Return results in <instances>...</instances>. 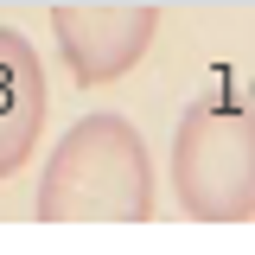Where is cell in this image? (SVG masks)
Returning a JSON list of instances; mask_svg holds the SVG:
<instances>
[{
    "label": "cell",
    "mask_w": 255,
    "mask_h": 255,
    "mask_svg": "<svg viewBox=\"0 0 255 255\" xmlns=\"http://www.w3.org/2000/svg\"><path fill=\"white\" fill-rule=\"evenodd\" d=\"M153 217V159L140 128L96 109L77 115L38 179V223H147Z\"/></svg>",
    "instance_id": "obj_1"
},
{
    "label": "cell",
    "mask_w": 255,
    "mask_h": 255,
    "mask_svg": "<svg viewBox=\"0 0 255 255\" xmlns=\"http://www.w3.org/2000/svg\"><path fill=\"white\" fill-rule=\"evenodd\" d=\"M51 32L77 83H115L147 58L159 0H51Z\"/></svg>",
    "instance_id": "obj_3"
},
{
    "label": "cell",
    "mask_w": 255,
    "mask_h": 255,
    "mask_svg": "<svg viewBox=\"0 0 255 255\" xmlns=\"http://www.w3.org/2000/svg\"><path fill=\"white\" fill-rule=\"evenodd\" d=\"M45 128V64L26 32L0 26V179H13Z\"/></svg>",
    "instance_id": "obj_4"
},
{
    "label": "cell",
    "mask_w": 255,
    "mask_h": 255,
    "mask_svg": "<svg viewBox=\"0 0 255 255\" xmlns=\"http://www.w3.org/2000/svg\"><path fill=\"white\" fill-rule=\"evenodd\" d=\"M172 185L185 217L249 223L255 217V109L236 96H198L172 128Z\"/></svg>",
    "instance_id": "obj_2"
}]
</instances>
